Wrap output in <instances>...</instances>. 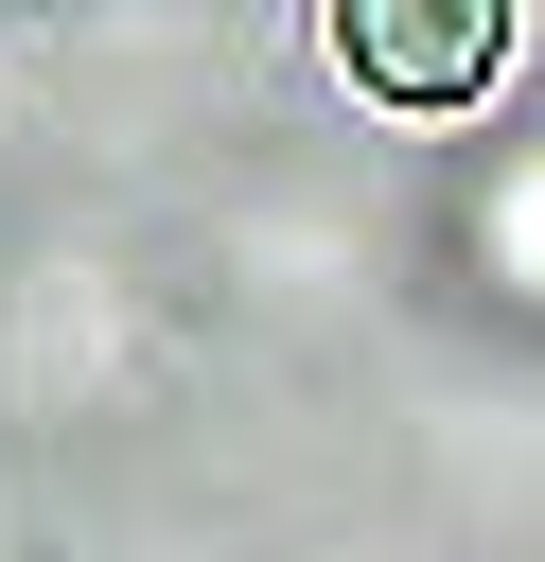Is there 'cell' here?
Listing matches in <instances>:
<instances>
[{
    "label": "cell",
    "instance_id": "obj_1",
    "mask_svg": "<svg viewBox=\"0 0 545 562\" xmlns=\"http://www.w3.org/2000/svg\"><path fill=\"white\" fill-rule=\"evenodd\" d=\"M334 53L387 105H475L510 70V0H334Z\"/></svg>",
    "mask_w": 545,
    "mask_h": 562
}]
</instances>
